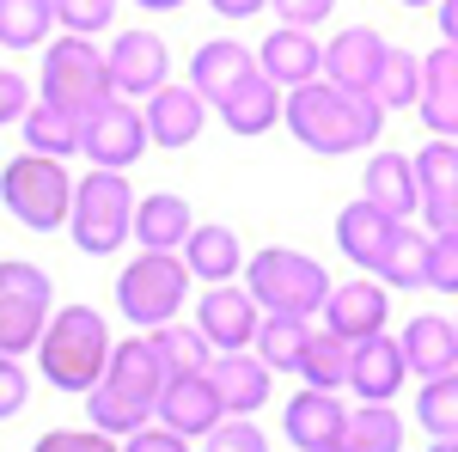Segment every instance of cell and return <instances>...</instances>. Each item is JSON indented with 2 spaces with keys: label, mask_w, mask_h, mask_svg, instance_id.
<instances>
[{
  "label": "cell",
  "mask_w": 458,
  "mask_h": 452,
  "mask_svg": "<svg viewBox=\"0 0 458 452\" xmlns=\"http://www.w3.org/2000/svg\"><path fill=\"white\" fill-rule=\"evenodd\" d=\"M282 116L300 147H312L324 159H343V153H360V147H379V129H386L391 110L373 92H349V86L312 80V86L287 92Z\"/></svg>",
  "instance_id": "6da1fadb"
},
{
  "label": "cell",
  "mask_w": 458,
  "mask_h": 452,
  "mask_svg": "<svg viewBox=\"0 0 458 452\" xmlns=\"http://www.w3.org/2000/svg\"><path fill=\"white\" fill-rule=\"evenodd\" d=\"M159 391H165V367L147 337H129V343L110 348V367L98 391H86V428H98L110 440H129L135 428L153 422L159 410Z\"/></svg>",
  "instance_id": "7a4b0ae2"
},
{
  "label": "cell",
  "mask_w": 458,
  "mask_h": 452,
  "mask_svg": "<svg viewBox=\"0 0 458 452\" xmlns=\"http://www.w3.org/2000/svg\"><path fill=\"white\" fill-rule=\"evenodd\" d=\"M110 348L116 343H110V324L98 306H55L43 343H37V373H43V385H55L68 397H86L105 380Z\"/></svg>",
  "instance_id": "3957f363"
},
{
  "label": "cell",
  "mask_w": 458,
  "mask_h": 452,
  "mask_svg": "<svg viewBox=\"0 0 458 452\" xmlns=\"http://www.w3.org/2000/svg\"><path fill=\"white\" fill-rule=\"evenodd\" d=\"M73 183L68 159H49V153H19L0 166V202L6 214L25 226V233H68L73 214Z\"/></svg>",
  "instance_id": "277c9868"
},
{
  "label": "cell",
  "mask_w": 458,
  "mask_h": 452,
  "mask_svg": "<svg viewBox=\"0 0 458 452\" xmlns=\"http://www.w3.org/2000/svg\"><path fill=\"white\" fill-rule=\"evenodd\" d=\"M37 98H49V105H62L68 116H92L98 105L116 98V86H110V55L92 43V37H49L43 43V68H37Z\"/></svg>",
  "instance_id": "5b68a950"
},
{
  "label": "cell",
  "mask_w": 458,
  "mask_h": 452,
  "mask_svg": "<svg viewBox=\"0 0 458 452\" xmlns=\"http://www.w3.org/2000/svg\"><path fill=\"white\" fill-rule=\"evenodd\" d=\"M245 287L263 312H287V318H318L330 300V276L324 263L293 251V244H263L245 263Z\"/></svg>",
  "instance_id": "8992f818"
},
{
  "label": "cell",
  "mask_w": 458,
  "mask_h": 452,
  "mask_svg": "<svg viewBox=\"0 0 458 452\" xmlns=\"http://www.w3.org/2000/svg\"><path fill=\"white\" fill-rule=\"evenodd\" d=\"M129 233H135V190H129V177L92 166V172L73 183V214H68L73 251L110 257V251L129 244Z\"/></svg>",
  "instance_id": "52a82bcc"
},
{
  "label": "cell",
  "mask_w": 458,
  "mask_h": 452,
  "mask_svg": "<svg viewBox=\"0 0 458 452\" xmlns=\"http://www.w3.org/2000/svg\"><path fill=\"white\" fill-rule=\"evenodd\" d=\"M190 281L196 276H190V263H183L177 251H141V257L123 263V276H116V312L129 318L135 330L177 324Z\"/></svg>",
  "instance_id": "ba28073f"
},
{
  "label": "cell",
  "mask_w": 458,
  "mask_h": 452,
  "mask_svg": "<svg viewBox=\"0 0 458 452\" xmlns=\"http://www.w3.org/2000/svg\"><path fill=\"white\" fill-rule=\"evenodd\" d=\"M55 318V281L25 257H0V354H37Z\"/></svg>",
  "instance_id": "9c48e42d"
},
{
  "label": "cell",
  "mask_w": 458,
  "mask_h": 452,
  "mask_svg": "<svg viewBox=\"0 0 458 452\" xmlns=\"http://www.w3.org/2000/svg\"><path fill=\"white\" fill-rule=\"evenodd\" d=\"M153 147L147 135V110H135L129 98H110L92 116H80V153L98 166V172H129L141 166V153Z\"/></svg>",
  "instance_id": "30bf717a"
},
{
  "label": "cell",
  "mask_w": 458,
  "mask_h": 452,
  "mask_svg": "<svg viewBox=\"0 0 458 452\" xmlns=\"http://www.w3.org/2000/svg\"><path fill=\"white\" fill-rule=\"evenodd\" d=\"M105 55L116 98H153L159 86H172V49L159 31H116Z\"/></svg>",
  "instance_id": "8fae6325"
},
{
  "label": "cell",
  "mask_w": 458,
  "mask_h": 452,
  "mask_svg": "<svg viewBox=\"0 0 458 452\" xmlns=\"http://www.w3.org/2000/svg\"><path fill=\"white\" fill-rule=\"evenodd\" d=\"M257 324H263V306L250 300V287H239V281H220L208 294H196V330L214 343V354L250 348L257 343Z\"/></svg>",
  "instance_id": "7c38bea8"
},
{
  "label": "cell",
  "mask_w": 458,
  "mask_h": 452,
  "mask_svg": "<svg viewBox=\"0 0 458 452\" xmlns=\"http://www.w3.org/2000/svg\"><path fill=\"white\" fill-rule=\"evenodd\" d=\"M324 330H336L343 343H367V337H379L386 330V318H391V294H386V281H373V276H354L343 281V287H330V300H324Z\"/></svg>",
  "instance_id": "4fadbf2b"
},
{
  "label": "cell",
  "mask_w": 458,
  "mask_h": 452,
  "mask_svg": "<svg viewBox=\"0 0 458 452\" xmlns=\"http://www.w3.org/2000/svg\"><path fill=\"white\" fill-rule=\"evenodd\" d=\"M153 416L165 422L172 434H183V440H208L214 428L226 422V404H220V391H214L208 373H183V380H165Z\"/></svg>",
  "instance_id": "5bb4252c"
},
{
  "label": "cell",
  "mask_w": 458,
  "mask_h": 452,
  "mask_svg": "<svg viewBox=\"0 0 458 452\" xmlns=\"http://www.w3.org/2000/svg\"><path fill=\"white\" fill-rule=\"evenodd\" d=\"M282 434L300 452H324V447H336V440H349V410H343L336 391H312V385H306V391L287 397Z\"/></svg>",
  "instance_id": "9a60e30c"
},
{
  "label": "cell",
  "mask_w": 458,
  "mask_h": 452,
  "mask_svg": "<svg viewBox=\"0 0 458 452\" xmlns=\"http://www.w3.org/2000/svg\"><path fill=\"white\" fill-rule=\"evenodd\" d=\"M202 129H208V98H202L190 80H183V86H159V92L147 98V135H153V147L183 153V147L202 141Z\"/></svg>",
  "instance_id": "2e32d148"
},
{
  "label": "cell",
  "mask_w": 458,
  "mask_h": 452,
  "mask_svg": "<svg viewBox=\"0 0 458 452\" xmlns=\"http://www.w3.org/2000/svg\"><path fill=\"white\" fill-rule=\"evenodd\" d=\"M416 183H422L428 233H458V141H428L416 153Z\"/></svg>",
  "instance_id": "e0dca14e"
},
{
  "label": "cell",
  "mask_w": 458,
  "mask_h": 452,
  "mask_svg": "<svg viewBox=\"0 0 458 452\" xmlns=\"http://www.w3.org/2000/svg\"><path fill=\"white\" fill-rule=\"evenodd\" d=\"M257 68L269 73L282 92L312 86V80H324V43L312 31H300V25H276V31L257 43Z\"/></svg>",
  "instance_id": "ac0fdd59"
},
{
  "label": "cell",
  "mask_w": 458,
  "mask_h": 452,
  "mask_svg": "<svg viewBox=\"0 0 458 452\" xmlns=\"http://www.w3.org/2000/svg\"><path fill=\"white\" fill-rule=\"evenodd\" d=\"M391 43L379 31H367V25H349V31H336L324 43V73H330V86H349V92H373L379 86V68H386Z\"/></svg>",
  "instance_id": "d6986e66"
},
{
  "label": "cell",
  "mask_w": 458,
  "mask_h": 452,
  "mask_svg": "<svg viewBox=\"0 0 458 452\" xmlns=\"http://www.w3.org/2000/svg\"><path fill=\"white\" fill-rule=\"evenodd\" d=\"M410 380V361H403V343L397 337H367V343H354V361H349V391L360 404H391L397 391Z\"/></svg>",
  "instance_id": "ffe728a7"
},
{
  "label": "cell",
  "mask_w": 458,
  "mask_h": 452,
  "mask_svg": "<svg viewBox=\"0 0 458 452\" xmlns=\"http://www.w3.org/2000/svg\"><path fill=\"white\" fill-rule=\"evenodd\" d=\"M397 214H386L379 202H349V209L336 214V244H343V257H349L354 269H367V276H379V257H386V244L397 239Z\"/></svg>",
  "instance_id": "44dd1931"
},
{
  "label": "cell",
  "mask_w": 458,
  "mask_h": 452,
  "mask_svg": "<svg viewBox=\"0 0 458 452\" xmlns=\"http://www.w3.org/2000/svg\"><path fill=\"white\" fill-rule=\"evenodd\" d=\"M282 86H276V80H269V73L257 68L250 73V80H239V86H233V92H226V98H220V123H226V135H245V141H257V135H269V129H276V123H282Z\"/></svg>",
  "instance_id": "7402d4cb"
},
{
  "label": "cell",
  "mask_w": 458,
  "mask_h": 452,
  "mask_svg": "<svg viewBox=\"0 0 458 452\" xmlns=\"http://www.w3.org/2000/svg\"><path fill=\"white\" fill-rule=\"evenodd\" d=\"M416 116L428 123V135L458 141V49H453V43L428 49V62H422V98H416Z\"/></svg>",
  "instance_id": "603a6c76"
},
{
  "label": "cell",
  "mask_w": 458,
  "mask_h": 452,
  "mask_svg": "<svg viewBox=\"0 0 458 452\" xmlns=\"http://www.w3.org/2000/svg\"><path fill=\"white\" fill-rule=\"evenodd\" d=\"M183 263H190V276L202 281V287H220V281H239L245 276V244H239V233L233 226H214V220H196V233L183 239V251H177Z\"/></svg>",
  "instance_id": "cb8c5ba5"
},
{
  "label": "cell",
  "mask_w": 458,
  "mask_h": 452,
  "mask_svg": "<svg viewBox=\"0 0 458 452\" xmlns=\"http://www.w3.org/2000/svg\"><path fill=\"white\" fill-rule=\"evenodd\" d=\"M208 380H214V391H220V404H226V416H257V410L269 404L276 373L257 361V348H239V354H214Z\"/></svg>",
  "instance_id": "d4e9b609"
},
{
  "label": "cell",
  "mask_w": 458,
  "mask_h": 452,
  "mask_svg": "<svg viewBox=\"0 0 458 452\" xmlns=\"http://www.w3.org/2000/svg\"><path fill=\"white\" fill-rule=\"evenodd\" d=\"M403 361L416 380H440V373H458V324L440 312H416L403 324Z\"/></svg>",
  "instance_id": "484cf974"
},
{
  "label": "cell",
  "mask_w": 458,
  "mask_h": 452,
  "mask_svg": "<svg viewBox=\"0 0 458 452\" xmlns=\"http://www.w3.org/2000/svg\"><path fill=\"white\" fill-rule=\"evenodd\" d=\"M250 73H257V49L233 43V37H214V43H202V49L190 55V86H196L208 105H220L239 80H250Z\"/></svg>",
  "instance_id": "4316f807"
},
{
  "label": "cell",
  "mask_w": 458,
  "mask_h": 452,
  "mask_svg": "<svg viewBox=\"0 0 458 452\" xmlns=\"http://www.w3.org/2000/svg\"><path fill=\"white\" fill-rule=\"evenodd\" d=\"M190 233H196V214L177 190H153L135 202V244L141 251H183Z\"/></svg>",
  "instance_id": "83f0119b"
},
{
  "label": "cell",
  "mask_w": 458,
  "mask_h": 452,
  "mask_svg": "<svg viewBox=\"0 0 458 452\" xmlns=\"http://www.w3.org/2000/svg\"><path fill=\"white\" fill-rule=\"evenodd\" d=\"M360 190H367V202H379V209L397 214V220H410V214L422 209L416 159H403V153H373L367 172H360Z\"/></svg>",
  "instance_id": "f1b7e54d"
},
{
  "label": "cell",
  "mask_w": 458,
  "mask_h": 452,
  "mask_svg": "<svg viewBox=\"0 0 458 452\" xmlns=\"http://www.w3.org/2000/svg\"><path fill=\"white\" fill-rule=\"evenodd\" d=\"M306 343H312V318H287V312H263L257 324V361L269 367V373H300V361H306Z\"/></svg>",
  "instance_id": "f546056e"
},
{
  "label": "cell",
  "mask_w": 458,
  "mask_h": 452,
  "mask_svg": "<svg viewBox=\"0 0 458 452\" xmlns=\"http://www.w3.org/2000/svg\"><path fill=\"white\" fill-rule=\"evenodd\" d=\"M153 354H159V367H165V380H183V373H208L214 367V343L196 330V324H159V330H141Z\"/></svg>",
  "instance_id": "4dcf8cb0"
},
{
  "label": "cell",
  "mask_w": 458,
  "mask_h": 452,
  "mask_svg": "<svg viewBox=\"0 0 458 452\" xmlns=\"http://www.w3.org/2000/svg\"><path fill=\"white\" fill-rule=\"evenodd\" d=\"M19 135H25V153L68 159V153H80V116H68V110L49 105V98H37V105L25 110V123H19Z\"/></svg>",
  "instance_id": "1f68e13d"
},
{
  "label": "cell",
  "mask_w": 458,
  "mask_h": 452,
  "mask_svg": "<svg viewBox=\"0 0 458 452\" xmlns=\"http://www.w3.org/2000/svg\"><path fill=\"white\" fill-rule=\"evenodd\" d=\"M349 361H354V343H343L336 330H312L306 361H300V380L312 385V391H349Z\"/></svg>",
  "instance_id": "d6a6232c"
},
{
  "label": "cell",
  "mask_w": 458,
  "mask_h": 452,
  "mask_svg": "<svg viewBox=\"0 0 458 452\" xmlns=\"http://www.w3.org/2000/svg\"><path fill=\"white\" fill-rule=\"evenodd\" d=\"M55 31V0H0V49H43Z\"/></svg>",
  "instance_id": "836d02e7"
},
{
  "label": "cell",
  "mask_w": 458,
  "mask_h": 452,
  "mask_svg": "<svg viewBox=\"0 0 458 452\" xmlns=\"http://www.w3.org/2000/svg\"><path fill=\"white\" fill-rule=\"evenodd\" d=\"M428 239H434V233H416V226L403 220L397 239L386 244V257H379V281H386V287H428Z\"/></svg>",
  "instance_id": "e575fe53"
},
{
  "label": "cell",
  "mask_w": 458,
  "mask_h": 452,
  "mask_svg": "<svg viewBox=\"0 0 458 452\" xmlns=\"http://www.w3.org/2000/svg\"><path fill=\"white\" fill-rule=\"evenodd\" d=\"M349 447L354 452H403V416L391 404H360V410H349Z\"/></svg>",
  "instance_id": "d590c367"
},
{
  "label": "cell",
  "mask_w": 458,
  "mask_h": 452,
  "mask_svg": "<svg viewBox=\"0 0 458 452\" xmlns=\"http://www.w3.org/2000/svg\"><path fill=\"white\" fill-rule=\"evenodd\" d=\"M416 422L428 428V440H458V373L422 380V391H416Z\"/></svg>",
  "instance_id": "8d00e7d4"
},
{
  "label": "cell",
  "mask_w": 458,
  "mask_h": 452,
  "mask_svg": "<svg viewBox=\"0 0 458 452\" xmlns=\"http://www.w3.org/2000/svg\"><path fill=\"white\" fill-rule=\"evenodd\" d=\"M373 98L386 110H416L422 98V55H410V49H391L386 68H379V86H373Z\"/></svg>",
  "instance_id": "74e56055"
},
{
  "label": "cell",
  "mask_w": 458,
  "mask_h": 452,
  "mask_svg": "<svg viewBox=\"0 0 458 452\" xmlns=\"http://www.w3.org/2000/svg\"><path fill=\"white\" fill-rule=\"evenodd\" d=\"M116 6L123 0H55V25L73 37H98L116 25Z\"/></svg>",
  "instance_id": "f35d334b"
},
{
  "label": "cell",
  "mask_w": 458,
  "mask_h": 452,
  "mask_svg": "<svg viewBox=\"0 0 458 452\" xmlns=\"http://www.w3.org/2000/svg\"><path fill=\"white\" fill-rule=\"evenodd\" d=\"M202 452H269V434L250 416H226L208 440H202Z\"/></svg>",
  "instance_id": "ab89813d"
},
{
  "label": "cell",
  "mask_w": 458,
  "mask_h": 452,
  "mask_svg": "<svg viewBox=\"0 0 458 452\" xmlns=\"http://www.w3.org/2000/svg\"><path fill=\"white\" fill-rule=\"evenodd\" d=\"M428 287L434 294H458V233H434L428 239Z\"/></svg>",
  "instance_id": "60d3db41"
},
{
  "label": "cell",
  "mask_w": 458,
  "mask_h": 452,
  "mask_svg": "<svg viewBox=\"0 0 458 452\" xmlns=\"http://www.w3.org/2000/svg\"><path fill=\"white\" fill-rule=\"evenodd\" d=\"M31 404V373H25V354H0V422H13Z\"/></svg>",
  "instance_id": "b9f144b4"
},
{
  "label": "cell",
  "mask_w": 458,
  "mask_h": 452,
  "mask_svg": "<svg viewBox=\"0 0 458 452\" xmlns=\"http://www.w3.org/2000/svg\"><path fill=\"white\" fill-rule=\"evenodd\" d=\"M31 452H123V440H110L98 428H49Z\"/></svg>",
  "instance_id": "7bdbcfd3"
},
{
  "label": "cell",
  "mask_w": 458,
  "mask_h": 452,
  "mask_svg": "<svg viewBox=\"0 0 458 452\" xmlns=\"http://www.w3.org/2000/svg\"><path fill=\"white\" fill-rule=\"evenodd\" d=\"M37 105V92H31V80L19 68H0V129H19L25 123V110Z\"/></svg>",
  "instance_id": "ee69618b"
},
{
  "label": "cell",
  "mask_w": 458,
  "mask_h": 452,
  "mask_svg": "<svg viewBox=\"0 0 458 452\" xmlns=\"http://www.w3.org/2000/svg\"><path fill=\"white\" fill-rule=\"evenodd\" d=\"M269 6H276V19H282V25L312 31V25H324V19H330V6H336V0H269Z\"/></svg>",
  "instance_id": "f6af8a7d"
},
{
  "label": "cell",
  "mask_w": 458,
  "mask_h": 452,
  "mask_svg": "<svg viewBox=\"0 0 458 452\" xmlns=\"http://www.w3.org/2000/svg\"><path fill=\"white\" fill-rule=\"evenodd\" d=\"M123 452H190V440H183V434H172L165 422H159V428L147 422V428H135V434L123 440Z\"/></svg>",
  "instance_id": "bcb514c9"
},
{
  "label": "cell",
  "mask_w": 458,
  "mask_h": 452,
  "mask_svg": "<svg viewBox=\"0 0 458 452\" xmlns=\"http://www.w3.org/2000/svg\"><path fill=\"white\" fill-rule=\"evenodd\" d=\"M208 6L220 13V19H250V13H263L269 0H208Z\"/></svg>",
  "instance_id": "7dc6e473"
},
{
  "label": "cell",
  "mask_w": 458,
  "mask_h": 452,
  "mask_svg": "<svg viewBox=\"0 0 458 452\" xmlns=\"http://www.w3.org/2000/svg\"><path fill=\"white\" fill-rule=\"evenodd\" d=\"M440 37L458 49V0H440Z\"/></svg>",
  "instance_id": "c3c4849f"
},
{
  "label": "cell",
  "mask_w": 458,
  "mask_h": 452,
  "mask_svg": "<svg viewBox=\"0 0 458 452\" xmlns=\"http://www.w3.org/2000/svg\"><path fill=\"white\" fill-rule=\"evenodd\" d=\"M135 6H147V13H177L183 0H135Z\"/></svg>",
  "instance_id": "681fc988"
},
{
  "label": "cell",
  "mask_w": 458,
  "mask_h": 452,
  "mask_svg": "<svg viewBox=\"0 0 458 452\" xmlns=\"http://www.w3.org/2000/svg\"><path fill=\"white\" fill-rule=\"evenodd\" d=\"M428 452H458V440H434V447H428Z\"/></svg>",
  "instance_id": "f907efd6"
},
{
  "label": "cell",
  "mask_w": 458,
  "mask_h": 452,
  "mask_svg": "<svg viewBox=\"0 0 458 452\" xmlns=\"http://www.w3.org/2000/svg\"><path fill=\"white\" fill-rule=\"evenodd\" d=\"M324 452H354V447H349V440H336V447H324Z\"/></svg>",
  "instance_id": "816d5d0a"
},
{
  "label": "cell",
  "mask_w": 458,
  "mask_h": 452,
  "mask_svg": "<svg viewBox=\"0 0 458 452\" xmlns=\"http://www.w3.org/2000/svg\"><path fill=\"white\" fill-rule=\"evenodd\" d=\"M403 6H428V0H403ZM434 6H440V0H434Z\"/></svg>",
  "instance_id": "f5cc1de1"
},
{
  "label": "cell",
  "mask_w": 458,
  "mask_h": 452,
  "mask_svg": "<svg viewBox=\"0 0 458 452\" xmlns=\"http://www.w3.org/2000/svg\"><path fill=\"white\" fill-rule=\"evenodd\" d=\"M453 324H458V318H453Z\"/></svg>",
  "instance_id": "db71d44e"
}]
</instances>
